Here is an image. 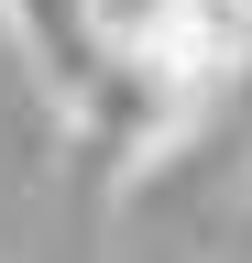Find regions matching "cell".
<instances>
[{"mask_svg":"<svg viewBox=\"0 0 252 263\" xmlns=\"http://www.w3.org/2000/svg\"><path fill=\"white\" fill-rule=\"evenodd\" d=\"M121 44L186 99H230L252 77V0H143L121 22Z\"/></svg>","mask_w":252,"mask_h":263,"instance_id":"6da1fadb","label":"cell"},{"mask_svg":"<svg viewBox=\"0 0 252 263\" xmlns=\"http://www.w3.org/2000/svg\"><path fill=\"white\" fill-rule=\"evenodd\" d=\"M0 33H11L22 77H33V99H44L55 121H66L77 99L110 77V55H121L110 0H0Z\"/></svg>","mask_w":252,"mask_h":263,"instance_id":"7a4b0ae2","label":"cell"}]
</instances>
